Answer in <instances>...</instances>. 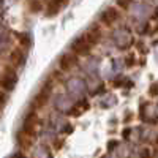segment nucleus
<instances>
[{"label": "nucleus", "instance_id": "13", "mask_svg": "<svg viewBox=\"0 0 158 158\" xmlns=\"http://www.w3.org/2000/svg\"><path fill=\"white\" fill-rule=\"evenodd\" d=\"M21 43L29 44V38H27V35H21Z\"/></svg>", "mask_w": 158, "mask_h": 158}, {"label": "nucleus", "instance_id": "6", "mask_svg": "<svg viewBox=\"0 0 158 158\" xmlns=\"http://www.w3.org/2000/svg\"><path fill=\"white\" fill-rule=\"evenodd\" d=\"M49 94H51V85L43 87L41 90L38 92V95L33 98V106H36V108H41L43 104L49 100Z\"/></svg>", "mask_w": 158, "mask_h": 158}, {"label": "nucleus", "instance_id": "14", "mask_svg": "<svg viewBox=\"0 0 158 158\" xmlns=\"http://www.w3.org/2000/svg\"><path fill=\"white\" fill-rule=\"evenodd\" d=\"M150 94H152V95H156V94H158V85H156V84H155V85H152Z\"/></svg>", "mask_w": 158, "mask_h": 158}, {"label": "nucleus", "instance_id": "7", "mask_svg": "<svg viewBox=\"0 0 158 158\" xmlns=\"http://www.w3.org/2000/svg\"><path fill=\"white\" fill-rule=\"evenodd\" d=\"M74 65H76V57L71 56V54L62 56V59H60V62H59V67H60V70H63V71L71 70Z\"/></svg>", "mask_w": 158, "mask_h": 158}, {"label": "nucleus", "instance_id": "5", "mask_svg": "<svg viewBox=\"0 0 158 158\" xmlns=\"http://www.w3.org/2000/svg\"><path fill=\"white\" fill-rule=\"evenodd\" d=\"M118 19V11L115 8H108V10H104L101 13V16H100V21L103 24H106V25H111L114 24L115 21Z\"/></svg>", "mask_w": 158, "mask_h": 158}, {"label": "nucleus", "instance_id": "11", "mask_svg": "<svg viewBox=\"0 0 158 158\" xmlns=\"http://www.w3.org/2000/svg\"><path fill=\"white\" fill-rule=\"evenodd\" d=\"M30 10H32V13H38L40 10H41V6H43V3L41 2H30Z\"/></svg>", "mask_w": 158, "mask_h": 158}, {"label": "nucleus", "instance_id": "4", "mask_svg": "<svg viewBox=\"0 0 158 158\" xmlns=\"http://www.w3.org/2000/svg\"><path fill=\"white\" fill-rule=\"evenodd\" d=\"M16 82H18L16 73L13 71V70H6L5 74H3V77H2V87H3V90H11V89H15Z\"/></svg>", "mask_w": 158, "mask_h": 158}, {"label": "nucleus", "instance_id": "8", "mask_svg": "<svg viewBox=\"0 0 158 158\" xmlns=\"http://www.w3.org/2000/svg\"><path fill=\"white\" fill-rule=\"evenodd\" d=\"M85 109H89V103H87V100H79V101H76L73 106H71L70 114H71V115H79V114H82Z\"/></svg>", "mask_w": 158, "mask_h": 158}, {"label": "nucleus", "instance_id": "9", "mask_svg": "<svg viewBox=\"0 0 158 158\" xmlns=\"http://www.w3.org/2000/svg\"><path fill=\"white\" fill-rule=\"evenodd\" d=\"M22 62H24V52H22V49L11 51V54H10V63L15 65V67H19V65H22Z\"/></svg>", "mask_w": 158, "mask_h": 158}, {"label": "nucleus", "instance_id": "12", "mask_svg": "<svg viewBox=\"0 0 158 158\" xmlns=\"http://www.w3.org/2000/svg\"><path fill=\"white\" fill-rule=\"evenodd\" d=\"M139 158H150V150L149 149H144L142 152H141V156Z\"/></svg>", "mask_w": 158, "mask_h": 158}, {"label": "nucleus", "instance_id": "2", "mask_svg": "<svg viewBox=\"0 0 158 158\" xmlns=\"http://www.w3.org/2000/svg\"><path fill=\"white\" fill-rule=\"evenodd\" d=\"M90 48H92V43L89 41L87 35L79 36L76 41L73 43V51L76 52V54H79V56H87L90 52Z\"/></svg>", "mask_w": 158, "mask_h": 158}, {"label": "nucleus", "instance_id": "1", "mask_svg": "<svg viewBox=\"0 0 158 158\" xmlns=\"http://www.w3.org/2000/svg\"><path fill=\"white\" fill-rule=\"evenodd\" d=\"M67 90L71 97H79L84 94L85 90V82L82 81L81 77H71L70 81L67 82Z\"/></svg>", "mask_w": 158, "mask_h": 158}, {"label": "nucleus", "instance_id": "10", "mask_svg": "<svg viewBox=\"0 0 158 158\" xmlns=\"http://www.w3.org/2000/svg\"><path fill=\"white\" fill-rule=\"evenodd\" d=\"M62 6H63L62 2H49V3H48V16H54V15H57Z\"/></svg>", "mask_w": 158, "mask_h": 158}, {"label": "nucleus", "instance_id": "15", "mask_svg": "<svg viewBox=\"0 0 158 158\" xmlns=\"http://www.w3.org/2000/svg\"><path fill=\"white\" fill-rule=\"evenodd\" d=\"M13 158H24V156H22L21 153H18V155H15V156H13Z\"/></svg>", "mask_w": 158, "mask_h": 158}, {"label": "nucleus", "instance_id": "3", "mask_svg": "<svg viewBox=\"0 0 158 158\" xmlns=\"http://www.w3.org/2000/svg\"><path fill=\"white\" fill-rule=\"evenodd\" d=\"M114 43L120 49H125L131 44V35L125 29H118L114 32Z\"/></svg>", "mask_w": 158, "mask_h": 158}]
</instances>
